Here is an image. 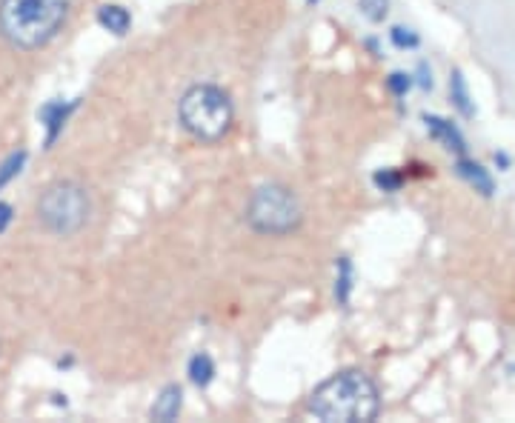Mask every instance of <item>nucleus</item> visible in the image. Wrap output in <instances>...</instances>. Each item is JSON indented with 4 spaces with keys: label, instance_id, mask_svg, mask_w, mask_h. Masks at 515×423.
Instances as JSON below:
<instances>
[{
    "label": "nucleus",
    "instance_id": "4468645a",
    "mask_svg": "<svg viewBox=\"0 0 515 423\" xmlns=\"http://www.w3.org/2000/svg\"><path fill=\"white\" fill-rule=\"evenodd\" d=\"M26 163V152L21 149V152H15V155H9L6 160H4V166H0V189H4L15 174H21V166Z\"/></svg>",
    "mask_w": 515,
    "mask_h": 423
},
{
    "label": "nucleus",
    "instance_id": "412c9836",
    "mask_svg": "<svg viewBox=\"0 0 515 423\" xmlns=\"http://www.w3.org/2000/svg\"><path fill=\"white\" fill-rule=\"evenodd\" d=\"M310 4H318V0H310Z\"/></svg>",
    "mask_w": 515,
    "mask_h": 423
},
{
    "label": "nucleus",
    "instance_id": "7ed1b4c3",
    "mask_svg": "<svg viewBox=\"0 0 515 423\" xmlns=\"http://www.w3.org/2000/svg\"><path fill=\"white\" fill-rule=\"evenodd\" d=\"M180 126L200 143H218L235 120V106L220 86L198 83L186 89L178 100Z\"/></svg>",
    "mask_w": 515,
    "mask_h": 423
},
{
    "label": "nucleus",
    "instance_id": "a211bd4d",
    "mask_svg": "<svg viewBox=\"0 0 515 423\" xmlns=\"http://www.w3.org/2000/svg\"><path fill=\"white\" fill-rule=\"evenodd\" d=\"M387 83H389V89H392V92L401 98V95H407V92H409V86H412V78H409V75H404V72H392Z\"/></svg>",
    "mask_w": 515,
    "mask_h": 423
},
{
    "label": "nucleus",
    "instance_id": "6e6552de",
    "mask_svg": "<svg viewBox=\"0 0 515 423\" xmlns=\"http://www.w3.org/2000/svg\"><path fill=\"white\" fill-rule=\"evenodd\" d=\"M455 172L469 183V186H475V192H481L484 197H489L492 192H495V183H492V177H489V172L481 166V163H475V160H466V157H461L458 163H455Z\"/></svg>",
    "mask_w": 515,
    "mask_h": 423
},
{
    "label": "nucleus",
    "instance_id": "1a4fd4ad",
    "mask_svg": "<svg viewBox=\"0 0 515 423\" xmlns=\"http://www.w3.org/2000/svg\"><path fill=\"white\" fill-rule=\"evenodd\" d=\"M98 24L106 29V32H112V35H126L129 32V26H132V15L123 9V6H118V4H103L101 9H98Z\"/></svg>",
    "mask_w": 515,
    "mask_h": 423
},
{
    "label": "nucleus",
    "instance_id": "9d476101",
    "mask_svg": "<svg viewBox=\"0 0 515 423\" xmlns=\"http://www.w3.org/2000/svg\"><path fill=\"white\" fill-rule=\"evenodd\" d=\"M449 95H452V103H455V109H458L464 118H472V115H475V106L469 103V92H466L464 75H461L458 69L449 75Z\"/></svg>",
    "mask_w": 515,
    "mask_h": 423
},
{
    "label": "nucleus",
    "instance_id": "f3484780",
    "mask_svg": "<svg viewBox=\"0 0 515 423\" xmlns=\"http://www.w3.org/2000/svg\"><path fill=\"white\" fill-rule=\"evenodd\" d=\"M389 38H392V43H395L398 49H415V46H418V35H415L412 29H404V26H395V29L389 32Z\"/></svg>",
    "mask_w": 515,
    "mask_h": 423
},
{
    "label": "nucleus",
    "instance_id": "39448f33",
    "mask_svg": "<svg viewBox=\"0 0 515 423\" xmlns=\"http://www.w3.org/2000/svg\"><path fill=\"white\" fill-rule=\"evenodd\" d=\"M246 224L258 235L284 238L304 224V206L298 194L284 183H264L249 194Z\"/></svg>",
    "mask_w": 515,
    "mask_h": 423
},
{
    "label": "nucleus",
    "instance_id": "2eb2a0df",
    "mask_svg": "<svg viewBox=\"0 0 515 423\" xmlns=\"http://www.w3.org/2000/svg\"><path fill=\"white\" fill-rule=\"evenodd\" d=\"M358 6L372 24H381L389 12V0H358Z\"/></svg>",
    "mask_w": 515,
    "mask_h": 423
},
{
    "label": "nucleus",
    "instance_id": "6ab92c4d",
    "mask_svg": "<svg viewBox=\"0 0 515 423\" xmlns=\"http://www.w3.org/2000/svg\"><path fill=\"white\" fill-rule=\"evenodd\" d=\"M12 218H15V212H12V206H9V203H4V200H0V235H4V232L9 229V224H12Z\"/></svg>",
    "mask_w": 515,
    "mask_h": 423
},
{
    "label": "nucleus",
    "instance_id": "20e7f679",
    "mask_svg": "<svg viewBox=\"0 0 515 423\" xmlns=\"http://www.w3.org/2000/svg\"><path fill=\"white\" fill-rule=\"evenodd\" d=\"M35 212L46 232L58 238H72L92 218V197L89 189L78 180H55L41 192Z\"/></svg>",
    "mask_w": 515,
    "mask_h": 423
},
{
    "label": "nucleus",
    "instance_id": "0eeeda50",
    "mask_svg": "<svg viewBox=\"0 0 515 423\" xmlns=\"http://www.w3.org/2000/svg\"><path fill=\"white\" fill-rule=\"evenodd\" d=\"M424 123H427V129H429L438 140H444V143H447V149H449V152H458V155H464V152H466V143H464L461 132H458L449 120H444V118H438V115H424Z\"/></svg>",
    "mask_w": 515,
    "mask_h": 423
},
{
    "label": "nucleus",
    "instance_id": "423d86ee",
    "mask_svg": "<svg viewBox=\"0 0 515 423\" xmlns=\"http://www.w3.org/2000/svg\"><path fill=\"white\" fill-rule=\"evenodd\" d=\"M180 406H183V389L178 386V383H169V386H163L160 389V395L155 397V406H152V420H163V423H169V420H175L178 414H180Z\"/></svg>",
    "mask_w": 515,
    "mask_h": 423
},
{
    "label": "nucleus",
    "instance_id": "ddd939ff",
    "mask_svg": "<svg viewBox=\"0 0 515 423\" xmlns=\"http://www.w3.org/2000/svg\"><path fill=\"white\" fill-rule=\"evenodd\" d=\"M352 281V266H350V261L347 258H338V283H335V298H338V303H347L350 301V283Z\"/></svg>",
    "mask_w": 515,
    "mask_h": 423
},
{
    "label": "nucleus",
    "instance_id": "dca6fc26",
    "mask_svg": "<svg viewBox=\"0 0 515 423\" xmlns=\"http://www.w3.org/2000/svg\"><path fill=\"white\" fill-rule=\"evenodd\" d=\"M401 183H404V177H401L398 172H392V169H381V172H375V186H378V189H384V192H398V189H401Z\"/></svg>",
    "mask_w": 515,
    "mask_h": 423
},
{
    "label": "nucleus",
    "instance_id": "9b49d317",
    "mask_svg": "<svg viewBox=\"0 0 515 423\" xmlns=\"http://www.w3.org/2000/svg\"><path fill=\"white\" fill-rule=\"evenodd\" d=\"M212 377H215V363H212V357H209L206 352H198V355L189 360V380L203 389V386L212 383Z\"/></svg>",
    "mask_w": 515,
    "mask_h": 423
},
{
    "label": "nucleus",
    "instance_id": "aec40b11",
    "mask_svg": "<svg viewBox=\"0 0 515 423\" xmlns=\"http://www.w3.org/2000/svg\"><path fill=\"white\" fill-rule=\"evenodd\" d=\"M418 72H421V80H418V83H421L424 89H432V72H427V63H421Z\"/></svg>",
    "mask_w": 515,
    "mask_h": 423
},
{
    "label": "nucleus",
    "instance_id": "f257e3e1",
    "mask_svg": "<svg viewBox=\"0 0 515 423\" xmlns=\"http://www.w3.org/2000/svg\"><path fill=\"white\" fill-rule=\"evenodd\" d=\"M310 412L324 423H369L381 412V395L367 372L344 369L310 395Z\"/></svg>",
    "mask_w": 515,
    "mask_h": 423
},
{
    "label": "nucleus",
    "instance_id": "f8f14e48",
    "mask_svg": "<svg viewBox=\"0 0 515 423\" xmlns=\"http://www.w3.org/2000/svg\"><path fill=\"white\" fill-rule=\"evenodd\" d=\"M72 106H75V103H72ZM72 106H69V109H72ZM69 109H63V103H49V106L41 109V120L49 126V143L58 137V132H61V126H63Z\"/></svg>",
    "mask_w": 515,
    "mask_h": 423
},
{
    "label": "nucleus",
    "instance_id": "f03ea898",
    "mask_svg": "<svg viewBox=\"0 0 515 423\" xmlns=\"http://www.w3.org/2000/svg\"><path fill=\"white\" fill-rule=\"evenodd\" d=\"M69 0H0V38L12 49L35 52L58 38Z\"/></svg>",
    "mask_w": 515,
    "mask_h": 423
}]
</instances>
